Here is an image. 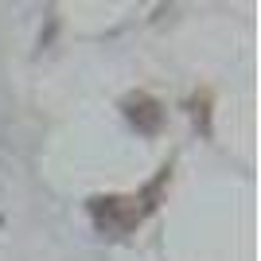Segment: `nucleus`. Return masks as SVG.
Returning <instances> with one entry per match:
<instances>
[{
  "label": "nucleus",
  "mask_w": 261,
  "mask_h": 261,
  "mask_svg": "<svg viewBox=\"0 0 261 261\" xmlns=\"http://www.w3.org/2000/svg\"><path fill=\"white\" fill-rule=\"evenodd\" d=\"M164 184H168V168L144 187L141 195H98V199H90V215H94V222L106 234H129L144 215L156 211V199H160Z\"/></svg>",
  "instance_id": "1"
},
{
  "label": "nucleus",
  "mask_w": 261,
  "mask_h": 261,
  "mask_svg": "<svg viewBox=\"0 0 261 261\" xmlns=\"http://www.w3.org/2000/svg\"><path fill=\"white\" fill-rule=\"evenodd\" d=\"M121 109H125V117H129L141 133H156V129H160V121H164L160 101H156L152 94H141V90L121 101Z\"/></svg>",
  "instance_id": "2"
}]
</instances>
